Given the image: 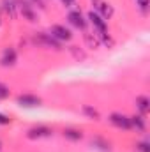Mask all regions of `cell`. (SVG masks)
Instances as JSON below:
<instances>
[{"label":"cell","instance_id":"obj_12","mask_svg":"<svg viewBox=\"0 0 150 152\" xmlns=\"http://www.w3.org/2000/svg\"><path fill=\"white\" fill-rule=\"evenodd\" d=\"M134 104H136V112H138V113L149 117V112H150V99H149V96H145V94L136 96Z\"/></svg>","mask_w":150,"mask_h":152},{"label":"cell","instance_id":"obj_13","mask_svg":"<svg viewBox=\"0 0 150 152\" xmlns=\"http://www.w3.org/2000/svg\"><path fill=\"white\" fill-rule=\"evenodd\" d=\"M83 41H85V44H87V48H90V50H97L99 46H101V41H99V36L92 30V32H88V30H85L83 32Z\"/></svg>","mask_w":150,"mask_h":152},{"label":"cell","instance_id":"obj_10","mask_svg":"<svg viewBox=\"0 0 150 152\" xmlns=\"http://www.w3.org/2000/svg\"><path fill=\"white\" fill-rule=\"evenodd\" d=\"M62 136H64V140H67L71 143H78V142H81L85 138V133L79 127H64L62 129Z\"/></svg>","mask_w":150,"mask_h":152},{"label":"cell","instance_id":"obj_18","mask_svg":"<svg viewBox=\"0 0 150 152\" xmlns=\"http://www.w3.org/2000/svg\"><path fill=\"white\" fill-rule=\"evenodd\" d=\"M11 97V87L0 81V101H5Z\"/></svg>","mask_w":150,"mask_h":152},{"label":"cell","instance_id":"obj_19","mask_svg":"<svg viewBox=\"0 0 150 152\" xmlns=\"http://www.w3.org/2000/svg\"><path fill=\"white\" fill-rule=\"evenodd\" d=\"M136 151L138 152H150V143H149V140L145 138V140H141V142H138L136 145Z\"/></svg>","mask_w":150,"mask_h":152},{"label":"cell","instance_id":"obj_15","mask_svg":"<svg viewBox=\"0 0 150 152\" xmlns=\"http://www.w3.org/2000/svg\"><path fill=\"white\" fill-rule=\"evenodd\" d=\"M81 113L87 118H90V120H95V122L101 120V113H99V110L94 104H81Z\"/></svg>","mask_w":150,"mask_h":152},{"label":"cell","instance_id":"obj_7","mask_svg":"<svg viewBox=\"0 0 150 152\" xmlns=\"http://www.w3.org/2000/svg\"><path fill=\"white\" fill-rule=\"evenodd\" d=\"M92 11H95L104 21L111 20L113 14H115V7H113L110 2H104V0H92Z\"/></svg>","mask_w":150,"mask_h":152},{"label":"cell","instance_id":"obj_20","mask_svg":"<svg viewBox=\"0 0 150 152\" xmlns=\"http://www.w3.org/2000/svg\"><path fill=\"white\" fill-rule=\"evenodd\" d=\"M136 5H138L140 12H141L143 16L149 14V0H136Z\"/></svg>","mask_w":150,"mask_h":152},{"label":"cell","instance_id":"obj_2","mask_svg":"<svg viewBox=\"0 0 150 152\" xmlns=\"http://www.w3.org/2000/svg\"><path fill=\"white\" fill-rule=\"evenodd\" d=\"M25 136H27V140H32V142L42 140V138H51L53 136V127H50L46 124H36V126L27 129Z\"/></svg>","mask_w":150,"mask_h":152},{"label":"cell","instance_id":"obj_17","mask_svg":"<svg viewBox=\"0 0 150 152\" xmlns=\"http://www.w3.org/2000/svg\"><path fill=\"white\" fill-rule=\"evenodd\" d=\"M99 41H101V44H103V46H106V48H113V46H115V39L111 37V34H110V32L101 34V36H99Z\"/></svg>","mask_w":150,"mask_h":152},{"label":"cell","instance_id":"obj_6","mask_svg":"<svg viewBox=\"0 0 150 152\" xmlns=\"http://www.w3.org/2000/svg\"><path fill=\"white\" fill-rule=\"evenodd\" d=\"M16 104H18L20 108H39V106L42 104V99L39 97L37 94L25 92V94L16 96Z\"/></svg>","mask_w":150,"mask_h":152},{"label":"cell","instance_id":"obj_22","mask_svg":"<svg viewBox=\"0 0 150 152\" xmlns=\"http://www.w3.org/2000/svg\"><path fill=\"white\" fill-rule=\"evenodd\" d=\"M60 2H62L66 7H73V5L76 4V0H60Z\"/></svg>","mask_w":150,"mask_h":152},{"label":"cell","instance_id":"obj_24","mask_svg":"<svg viewBox=\"0 0 150 152\" xmlns=\"http://www.w3.org/2000/svg\"><path fill=\"white\" fill-rule=\"evenodd\" d=\"M2 147H4V143H2V140H0V151H2Z\"/></svg>","mask_w":150,"mask_h":152},{"label":"cell","instance_id":"obj_11","mask_svg":"<svg viewBox=\"0 0 150 152\" xmlns=\"http://www.w3.org/2000/svg\"><path fill=\"white\" fill-rule=\"evenodd\" d=\"M129 120H131V129H134L136 133H147V117L145 115H129Z\"/></svg>","mask_w":150,"mask_h":152},{"label":"cell","instance_id":"obj_3","mask_svg":"<svg viewBox=\"0 0 150 152\" xmlns=\"http://www.w3.org/2000/svg\"><path fill=\"white\" fill-rule=\"evenodd\" d=\"M67 23L71 25V27H74L78 30H81V32H85L87 30V27H88V21H87V16H83V12H81V9L79 7H74V9H71L69 12H67Z\"/></svg>","mask_w":150,"mask_h":152},{"label":"cell","instance_id":"obj_21","mask_svg":"<svg viewBox=\"0 0 150 152\" xmlns=\"http://www.w3.org/2000/svg\"><path fill=\"white\" fill-rule=\"evenodd\" d=\"M11 122H12V118H11L9 115H5V113L0 112V126H11Z\"/></svg>","mask_w":150,"mask_h":152},{"label":"cell","instance_id":"obj_23","mask_svg":"<svg viewBox=\"0 0 150 152\" xmlns=\"http://www.w3.org/2000/svg\"><path fill=\"white\" fill-rule=\"evenodd\" d=\"M0 27H2V7H0Z\"/></svg>","mask_w":150,"mask_h":152},{"label":"cell","instance_id":"obj_9","mask_svg":"<svg viewBox=\"0 0 150 152\" xmlns=\"http://www.w3.org/2000/svg\"><path fill=\"white\" fill-rule=\"evenodd\" d=\"M18 62V51L14 46H5L0 55V67H14Z\"/></svg>","mask_w":150,"mask_h":152},{"label":"cell","instance_id":"obj_14","mask_svg":"<svg viewBox=\"0 0 150 152\" xmlns=\"http://www.w3.org/2000/svg\"><path fill=\"white\" fill-rule=\"evenodd\" d=\"M92 147H95L97 151H103V152H110L111 151V142L108 140V138H104V136H94L92 138Z\"/></svg>","mask_w":150,"mask_h":152},{"label":"cell","instance_id":"obj_1","mask_svg":"<svg viewBox=\"0 0 150 152\" xmlns=\"http://www.w3.org/2000/svg\"><path fill=\"white\" fill-rule=\"evenodd\" d=\"M34 44L44 50H51V51H62V42H58L55 37H51L50 32H36L32 34Z\"/></svg>","mask_w":150,"mask_h":152},{"label":"cell","instance_id":"obj_8","mask_svg":"<svg viewBox=\"0 0 150 152\" xmlns=\"http://www.w3.org/2000/svg\"><path fill=\"white\" fill-rule=\"evenodd\" d=\"M108 122L111 124L113 127H117V129L131 131V120H129V115L122 113V112H111L110 117H108Z\"/></svg>","mask_w":150,"mask_h":152},{"label":"cell","instance_id":"obj_16","mask_svg":"<svg viewBox=\"0 0 150 152\" xmlns=\"http://www.w3.org/2000/svg\"><path fill=\"white\" fill-rule=\"evenodd\" d=\"M67 50H69L71 57L74 58L76 62H85V60H87V51H85L83 48H79V46H76V44H71Z\"/></svg>","mask_w":150,"mask_h":152},{"label":"cell","instance_id":"obj_4","mask_svg":"<svg viewBox=\"0 0 150 152\" xmlns=\"http://www.w3.org/2000/svg\"><path fill=\"white\" fill-rule=\"evenodd\" d=\"M51 37H55L58 42H71L73 41V30L67 28L66 25H60V23H53L50 25V30Z\"/></svg>","mask_w":150,"mask_h":152},{"label":"cell","instance_id":"obj_5","mask_svg":"<svg viewBox=\"0 0 150 152\" xmlns=\"http://www.w3.org/2000/svg\"><path fill=\"white\" fill-rule=\"evenodd\" d=\"M87 21H88V25L92 27V30H94L97 36L110 32V30H108V21H104L95 11H90V12L87 14Z\"/></svg>","mask_w":150,"mask_h":152}]
</instances>
